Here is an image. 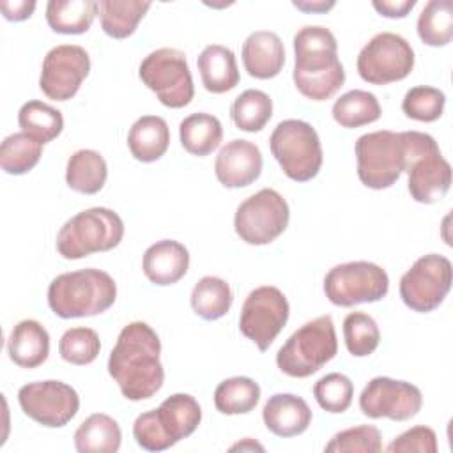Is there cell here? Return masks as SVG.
I'll return each mask as SVG.
<instances>
[{
  "label": "cell",
  "mask_w": 453,
  "mask_h": 453,
  "mask_svg": "<svg viewBox=\"0 0 453 453\" xmlns=\"http://www.w3.org/2000/svg\"><path fill=\"white\" fill-rule=\"evenodd\" d=\"M159 356V336L147 322L134 320L122 327L108 357V373L127 400H147L161 389L165 370Z\"/></svg>",
  "instance_id": "6da1fadb"
},
{
  "label": "cell",
  "mask_w": 453,
  "mask_h": 453,
  "mask_svg": "<svg viewBox=\"0 0 453 453\" xmlns=\"http://www.w3.org/2000/svg\"><path fill=\"white\" fill-rule=\"evenodd\" d=\"M294 83L311 101L333 97L345 83V71L338 58L333 32L320 25H306L294 35Z\"/></svg>",
  "instance_id": "7a4b0ae2"
},
{
  "label": "cell",
  "mask_w": 453,
  "mask_h": 453,
  "mask_svg": "<svg viewBox=\"0 0 453 453\" xmlns=\"http://www.w3.org/2000/svg\"><path fill=\"white\" fill-rule=\"evenodd\" d=\"M117 299L115 280L94 267L62 273L48 287V304L60 319L104 313Z\"/></svg>",
  "instance_id": "3957f363"
},
{
  "label": "cell",
  "mask_w": 453,
  "mask_h": 453,
  "mask_svg": "<svg viewBox=\"0 0 453 453\" xmlns=\"http://www.w3.org/2000/svg\"><path fill=\"white\" fill-rule=\"evenodd\" d=\"M411 196L419 203H435L451 184V166L441 154L434 136L421 131H402Z\"/></svg>",
  "instance_id": "277c9868"
},
{
  "label": "cell",
  "mask_w": 453,
  "mask_h": 453,
  "mask_svg": "<svg viewBox=\"0 0 453 453\" xmlns=\"http://www.w3.org/2000/svg\"><path fill=\"white\" fill-rule=\"evenodd\" d=\"M124 237L122 218L108 207H90L67 219L57 234V251L67 260H78L99 251H110Z\"/></svg>",
  "instance_id": "5b68a950"
},
{
  "label": "cell",
  "mask_w": 453,
  "mask_h": 453,
  "mask_svg": "<svg viewBox=\"0 0 453 453\" xmlns=\"http://www.w3.org/2000/svg\"><path fill=\"white\" fill-rule=\"evenodd\" d=\"M338 352V340L331 315H320L294 331L276 354L278 368L296 379L319 372Z\"/></svg>",
  "instance_id": "8992f818"
},
{
  "label": "cell",
  "mask_w": 453,
  "mask_h": 453,
  "mask_svg": "<svg viewBox=\"0 0 453 453\" xmlns=\"http://www.w3.org/2000/svg\"><path fill=\"white\" fill-rule=\"evenodd\" d=\"M269 147L283 173L296 182L311 180L322 166L320 138L304 120H281L271 133Z\"/></svg>",
  "instance_id": "52a82bcc"
},
{
  "label": "cell",
  "mask_w": 453,
  "mask_h": 453,
  "mask_svg": "<svg viewBox=\"0 0 453 453\" xmlns=\"http://www.w3.org/2000/svg\"><path fill=\"white\" fill-rule=\"evenodd\" d=\"M357 177L370 189L393 186L405 165V147L402 133L389 129L365 133L356 140Z\"/></svg>",
  "instance_id": "ba28073f"
},
{
  "label": "cell",
  "mask_w": 453,
  "mask_h": 453,
  "mask_svg": "<svg viewBox=\"0 0 453 453\" xmlns=\"http://www.w3.org/2000/svg\"><path fill=\"white\" fill-rule=\"evenodd\" d=\"M138 76L168 108L188 106L195 96L186 55L175 48L150 51L138 67Z\"/></svg>",
  "instance_id": "9c48e42d"
},
{
  "label": "cell",
  "mask_w": 453,
  "mask_h": 453,
  "mask_svg": "<svg viewBox=\"0 0 453 453\" xmlns=\"http://www.w3.org/2000/svg\"><path fill=\"white\" fill-rule=\"evenodd\" d=\"M388 290V273L380 265L366 260L338 264L324 278L326 297L343 308L380 301Z\"/></svg>",
  "instance_id": "30bf717a"
},
{
  "label": "cell",
  "mask_w": 453,
  "mask_h": 453,
  "mask_svg": "<svg viewBox=\"0 0 453 453\" xmlns=\"http://www.w3.org/2000/svg\"><path fill=\"white\" fill-rule=\"evenodd\" d=\"M290 219L287 200L271 188H264L239 203L234 216L235 234L246 244L264 246L280 237Z\"/></svg>",
  "instance_id": "8fae6325"
},
{
  "label": "cell",
  "mask_w": 453,
  "mask_h": 453,
  "mask_svg": "<svg viewBox=\"0 0 453 453\" xmlns=\"http://www.w3.org/2000/svg\"><path fill=\"white\" fill-rule=\"evenodd\" d=\"M451 280V262L444 255H423L400 278V297L412 311L428 313L444 301Z\"/></svg>",
  "instance_id": "7c38bea8"
},
{
  "label": "cell",
  "mask_w": 453,
  "mask_h": 453,
  "mask_svg": "<svg viewBox=\"0 0 453 453\" xmlns=\"http://www.w3.org/2000/svg\"><path fill=\"white\" fill-rule=\"evenodd\" d=\"M414 67V50L398 34H375L357 55V74L372 85L400 81Z\"/></svg>",
  "instance_id": "4fadbf2b"
},
{
  "label": "cell",
  "mask_w": 453,
  "mask_h": 453,
  "mask_svg": "<svg viewBox=\"0 0 453 453\" xmlns=\"http://www.w3.org/2000/svg\"><path fill=\"white\" fill-rule=\"evenodd\" d=\"M290 306L285 294L273 285L253 288L242 303L239 315L241 333L258 350H267L288 320Z\"/></svg>",
  "instance_id": "5bb4252c"
},
{
  "label": "cell",
  "mask_w": 453,
  "mask_h": 453,
  "mask_svg": "<svg viewBox=\"0 0 453 453\" xmlns=\"http://www.w3.org/2000/svg\"><path fill=\"white\" fill-rule=\"evenodd\" d=\"M18 402L30 419L48 428H60L67 425L80 409V396L76 389L53 379L21 386L18 391Z\"/></svg>",
  "instance_id": "9a60e30c"
},
{
  "label": "cell",
  "mask_w": 453,
  "mask_h": 453,
  "mask_svg": "<svg viewBox=\"0 0 453 453\" xmlns=\"http://www.w3.org/2000/svg\"><path fill=\"white\" fill-rule=\"evenodd\" d=\"M90 71V57L78 44H58L51 48L41 67L39 88L48 99L67 101L81 87Z\"/></svg>",
  "instance_id": "2e32d148"
},
{
  "label": "cell",
  "mask_w": 453,
  "mask_h": 453,
  "mask_svg": "<svg viewBox=\"0 0 453 453\" xmlns=\"http://www.w3.org/2000/svg\"><path fill=\"white\" fill-rule=\"evenodd\" d=\"M421 405L423 395L418 386L391 377H373L359 395V409L372 419L407 421L419 412Z\"/></svg>",
  "instance_id": "e0dca14e"
},
{
  "label": "cell",
  "mask_w": 453,
  "mask_h": 453,
  "mask_svg": "<svg viewBox=\"0 0 453 453\" xmlns=\"http://www.w3.org/2000/svg\"><path fill=\"white\" fill-rule=\"evenodd\" d=\"M262 152L260 149L242 138L226 142L214 161V173L219 184L235 189L253 184L262 173Z\"/></svg>",
  "instance_id": "ac0fdd59"
},
{
  "label": "cell",
  "mask_w": 453,
  "mask_h": 453,
  "mask_svg": "<svg viewBox=\"0 0 453 453\" xmlns=\"http://www.w3.org/2000/svg\"><path fill=\"white\" fill-rule=\"evenodd\" d=\"M189 267V251L173 239H161L150 244L142 258V269L149 281L159 287L173 285Z\"/></svg>",
  "instance_id": "d6986e66"
},
{
  "label": "cell",
  "mask_w": 453,
  "mask_h": 453,
  "mask_svg": "<svg viewBox=\"0 0 453 453\" xmlns=\"http://www.w3.org/2000/svg\"><path fill=\"white\" fill-rule=\"evenodd\" d=\"M311 409L306 400L292 393H276L269 396L262 409V419L269 432L278 437H296L311 425Z\"/></svg>",
  "instance_id": "ffe728a7"
},
{
  "label": "cell",
  "mask_w": 453,
  "mask_h": 453,
  "mask_svg": "<svg viewBox=\"0 0 453 453\" xmlns=\"http://www.w3.org/2000/svg\"><path fill=\"white\" fill-rule=\"evenodd\" d=\"M242 64L246 73L257 80L280 74L285 64V48L276 32L257 30L242 42Z\"/></svg>",
  "instance_id": "44dd1931"
},
{
  "label": "cell",
  "mask_w": 453,
  "mask_h": 453,
  "mask_svg": "<svg viewBox=\"0 0 453 453\" xmlns=\"http://www.w3.org/2000/svg\"><path fill=\"white\" fill-rule=\"evenodd\" d=\"M7 354L21 368L41 366L50 354V334L46 327L34 320H19L7 338Z\"/></svg>",
  "instance_id": "7402d4cb"
},
{
  "label": "cell",
  "mask_w": 453,
  "mask_h": 453,
  "mask_svg": "<svg viewBox=\"0 0 453 453\" xmlns=\"http://www.w3.org/2000/svg\"><path fill=\"white\" fill-rule=\"evenodd\" d=\"M202 83L212 94L232 90L239 83V69L235 55L230 48L221 44H209L196 58Z\"/></svg>",
  "instance_id": "603a6c76"
},
{
  "label": "cell",
  "mask_w": 453,
  "mask_h": 453,
  "mask_svg": "<svg viewBox=\"0 0 453 453\" xmlns=\"http://www.w3.org/2000/svg\"><path fill=\"white\" fill-rule=\"evenodd\" d=\"M170 145V129L163 117L143 115L134 120L127 133L131 156L142 163L157 161Z\"/></svg>",
  "instance_id": "cb8c5ba5"
},
{
  "label": "cell",
  "mask_w": 453,
  "mask_h": 453,
  "mask_svg": "<svg viewBox=\"0 0 453 453\" xmlns=\"http://www.w3.org/2000/svg\"><path fill=\"white\" fill-rule=\"evenodd\" d=\"M156 416L166 435L173 444H177L198 428L202 421V409L195 396L188 393H175L161 402L156 409Z\"/></svg>",
  "instance_id": "d4e9b609"
},
{
  "label": "cell",
  "mask_w": 453,
  "mask_h": 453,
  "mask_svg": "<svg viewBox=\"0 0 453 453\" xmlns=\"http://www.w3.org/2000/svg\"><path fill=\"white\" fill-rule=\"evenodd\" d=\"M122 442L119 423L103 412H94L74 432V446L80 453H115Z\"/></svg>",
  "instance_id": "484cf974"
},
{
  "label": "cell",
  "mask_w": 453,
  "mask_h": 453,
  "mask_svg": "<svg viewBox=\"0 0 453 453\" xmlns=\"http://www.w3.org/2000/svg\"><path fill=\"white\" fill-rule=\"evenodd\" d=\"M96 0H50L46 4V21L57 34H85L97 16Z\"/></svg>",
  "instance_id": "4316f807"
},
{
  "label": "cell",
  "mask_w": 453,
  "mask_h": 453,
  "mask_svg": "<svg viewBox=\"0 0 453 453\" xmlns=\"http://www.w3.org/2000/svg\"><path fill=\"white\" fill-rule=\"evenodd\" d=\"M108 166L104 157L92 149H80L67 159L65 182L71 189L94 195L99 193L106 182Z\"/></svg>",
  "instance_id": "83f0119b"
},
{
  "label": "cell",
  "mask_w": 453,
  "mask_h": 453,
  "mask_svg": "<svg viewBox=\"0 0 453 453\" xmlns=\"http://www.w3.org/2000/svg\"><path fill=\"white\" fill-rule=\"evenodd\" d=\"M179 138L182 147L193 156H207L219 147L223 127L218 117L198 111L191 113L179 124Z\"/></svg>",
  "instance_id": "f1b7e54d"
},
{
  "label": "cell",
  "mask_w": 453,
  "mask_h": 453,
  "mask_svg": "<svg viewBox=\"0 0 453 453\" xmlns=\"http://www.w3.org/2000/svg\"><path fill=\"white\" fill-rule=\"evenodd\" d=\"M150 9V2L140 0H103L99 2L101 28L113 39H126L134 34L140 19Z\"/></svg>",
  "instance_id": "f546056e"
},
{
  "label": "cell",
  "mask_w": 453,
  "mask_h": 453,
  "mask_svg": "<svg viewBox=\"0 0 453 453\" xmlns=\"http://www.w3.org/2000/svg\"><path fill=\"white\" fill-rule=\"evenodd\" d=\"M331 113L336 124L347 129H354L379 120L382 110L375 94L354 88L334 101Z\"/></svg>",
  "instance_id": "4dcf8cb0"
},
{
  "label": "cell",
  "mask_w": 453,
  "mask_h": 453,
  "mask_svg": "<svg viewBox=\"0 0 453 453\" xmlns=\"http://www.w3.org/2000/svg\"><path fill=\"white\" fill-rule=\"evenodd\" d=\"M234 296L230 285L218 276L200 278L191 290V308L203 320L225 317L232 306Z\"/></svg>",
  "instance_id": "1f68e13d"
},
{
  "label": "cell",
  "mask_w": 453,
  "mask_h": 453,
  "mask_svg": "<svg viewBox=\"0 0 453 453\" xmlns=\"http://www.w3.org/2000/svg\"><path fill=\"white\" fill-rule=\"evenodd\" d=\"M260 400V386L250 377H230L214 389V405L221 414L235 416L251 412Z\"/></svg>",
  "instance_id": "d6a6232c"
},
{
  "label": "cell",
  "mask_w": 453,
  "mask_h": 453,
  "mask_svg": "<svg viewBox=\"0 0 453 453\" xmlns=\"http://www.w3.org/2000/svg\"><path fill=\"white\" fill-rule=\"evenodd\" d=\"M18 124L23 133L34 136L42 145L55 140L64 129V117L60 110L48 103L32 99L18 111Z\"/></svg>",
  "instance_id": "836d02e7"
},
{
  "label": "cell",
  "mask_w": 453,
  "mask_h": 453,
  "mask_svg": "<svg viewBox=\"0 0 453 453\" xmlns=\"http://www.w3.org/2000/svg\"><path fill=\"white\" fill-rule=\"evenodd\" d=\"M230 117L237 129L246 133H257L264 129L265 124L271 120L273 101L264 90L248 88L234 99Z\"/></svg>",
  "instance_id": "e575fe53"
},
{
  "label": "cell",
  "mask_w": 453,
  "mask_h": 453,
  "mask_svg": "<svg viewBox=\"0 0 453 453\" xmlns=\"http://www.w3.org/2000/svg\"><path fill=\"white\" fill-rule=\"evenodd\" d=\"M416 30L426 46H446L453 37V2H426L418 16Z\"/></svg>",
  "instance_id": "d590c367"
},
{
  "label": "cell",
  "mask_w": 453,
  "mask_h": 453,
  "mask_svg": "<svg viewBox=\"0 0 453 453\" xmlns=\"http://www.w3.org/2000/svg\"><path fill=\"white\" fill-rule=\"evenodd\" d=\"M42 156V143L34 136L19 131L4 138L0 145V166L9 175L30 172Z\"/></svg>",
  "instance_id": "8d00e7d4"
},
{
  "label": "cell",
  "mask_w": 453,
  "mask_h": 453,
  "mask_svg": "<svg viewBox=\"0 0 453 453\" xmlns=\"http://www.w3.org/2000/svg\"><path fill=\"white\" fill-rule=\"evenodd\" d=\"M345 347L354 357L370 356L380 342V331L373 317L363 311H352L343 319Z\"/></svg>",
  "instance_id": "74e56055"
},
{
  "label": "cell",
  "mask_w": 453,
  "mask_h": 453,
  "mask_svg": "<svg viewBox=\"0 0 453 453\" xmlns=\"http://www.w3.org/2000/svg\"><path fill=\"white\" fill-rule=\"evenodd\" d=\"M101 350L99 334L90 327H71L58 342V354L65 363L85 366L90 365Z\"/></svg>",
  "instance_id": "f35d334b"
},
{
  "label": "cell",
  "mask_w": 453,
  "mask_h": 453,
  "mask_svg": "<svg viewBox=\"0 0 453 453\" xmlns=\"http://www.w3.org/2000/svg\"><path fill=\"white\" fill-rule=\"evenodd\" d=\"M313 396L326 412L340 414L345 412L352 403L354 384L347 375L333 372L315 382Z\"/></svg>",
  "instance_id": "ab89813d"
},
{
  "label": "cell",
  "mask_w": 453,
  "mask_h": 453,
  "mask_svg": "<svg viewBox=\"0 0 453 453\" xmlns=\"http://www.w3.org/2000/svg\"><path fill=\"white\" fill-rule=\"evenodd\" d=\"M446 104V96L442 90L428 85H418L405 92L402 101V110L409 119L419 122L437 120Z\"/></svg>",
  "instance_id": "60d3db41"
},
{
  "label": "cell",
  "mask_w": 453,
  "mask_h": 453,
  "mask_svg": "<svg viewBox=\"0 0 453 453\" xmlns=\"http://www.w3.org/2000/svg\"><path fill=\"white\" fill-rule=\"evenodd\" d=\"M329 453H379L382 451V435L372 425H357L342 430L324 446Z\"/></svg>",
  "instance_id": "b9f144b4"
},
{
  "label": "cell",
  "mask_w": 453,
  "mask_h": 453,
  "mask_svg": "<svg viewBox=\"0 0 453 453\" xmlns=\"http://www.w3.org/2000/svg\"><path fill=\"white\" fill-rule=\"evenodd\" d=\"M133 437L136 444L147 451H165L173 446L172 439L157 421L156 409L142 412L133 423Z\"/></svg>",
  "instance_id": "7bdbcfd3"
},
{
  "label": "cell",
  "mask_w": 453,
  "mask_h": 453,
  "mask_svg": "<svg viewBox=\"0 0 453 453\" xmlns=\"http://www.w3.org/2000/svg\"><path fill=\"white\" fill-rule=\"evenodd\" d=\"M386 449L389 453H409V451L435 453L437 451V435L430 426L418 425V426L405 430L396 439H393Z\"/></svg>",
  "instance_id": "ee69618b"
},
{
  "label": "cell",
  "mask_w": 453,
  "mask_h": 453,
  "mask_svg": "<svg viewBox=\"0 0 453 453\" xmlns=\"http://www.w3.org/2000/svg\"><path fill=\"white\" fill-rule=\"evenodd\" d=\"M35 0H0L4 18L9 21H23L35 11Z\"/></svg>",
  "instance_id": "f6af8a7d"
},
{
  "label": "cell",
  "mask_w": 453,
  "mask_h": 453,
  "mask_svg": "<svg viewBox=\"0 0 453 453\" xmlns=\"http://www.w3.org/2000/svg\"><path fill=\"white\" fill-rule=\"evenodd\" d=\"M373 9L386 18H405L416 5V0H373Z\"/></svg>",
  "instance_id": "bcb514c9"
},
{
  "label": "cell",
  "mask_w": 453,
  "mask_h": 453,
  "mask_svg": "<svg viewBox=\"0 0 453 453\" xmlns=\"http://www.w3.org/2000/svg\"><path fill=\"white\" fill-rule=\"evenodd\" d=\"M292 5L303 12H327L334 7V2H324V0H303V2H292Z\"/></svg>",
  "instance_id": "7dc6e473"
},
{
  "label": "cell",
  "mask_w": 453,
  "mask_h": 453,
  "mask_svg": "<svg viewBox=\"0 0 453 453\" xmlns=\"http://www.w3.org/2000/svg\"><path fill=\"white\" fill-rule=\"evenodd\" d=\"M235 449H241V451H255V449H258V451H264V446L262 444H258L257 441H253V439H250V437H246V439H242L241 442H237V444H234V446H230V451H235Z\"/></svg>",
  "instance_id": "c3c4849f"
}]
</instances>
